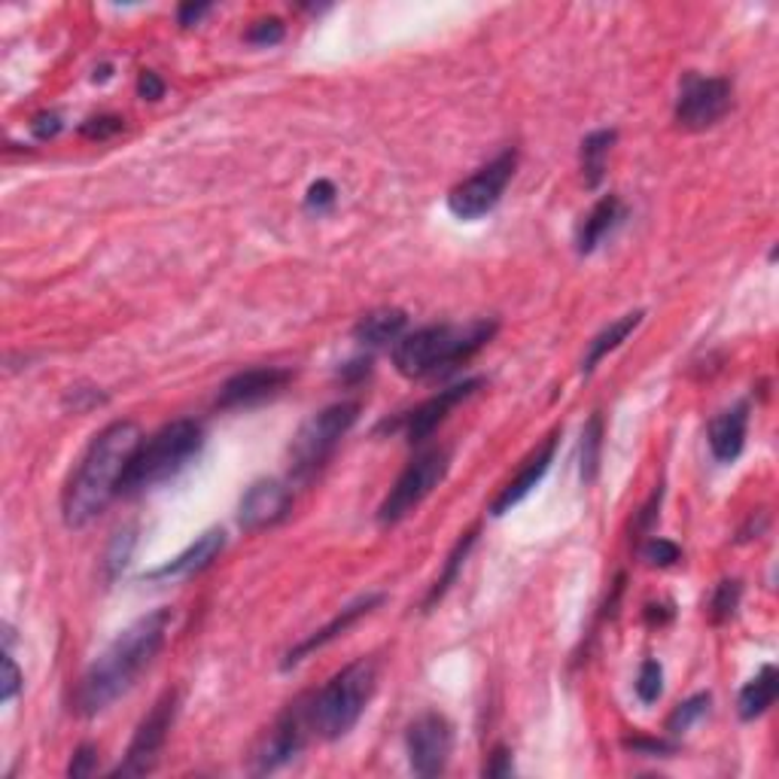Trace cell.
Masks as SVG:
<instances>
[{"mask_svg":"<svg viewBox=\"0 0 779 779\" xmlns=\"http://www.w3.org/2000/svg\"><path fill=\"white\" fill-rule=\"evenodd\" d=\"M171 621V609H156L135 624H128L82 673L80 686L73 691V710L80 712L82 719H92L107 707H114L126 691H131L140 673L161 652Z\"/></svg>","mask_w":779,"mask_h":779,"instance_id":"cell-1","label":"cell"},{"mask_svg":"<svg viewBox=\"0 0 779 779\" xmlns=\"http://www.w3.org/2000/svg\"><path fill=\"white\" fill-rule=\"evenodd\" d=\"M140 442L144 436L135 421H114L89 442L77 470L70 472L65 496H61V515L68 527L80 530L92 524L95 517L114 503Z\"/></svg>","mask_w":779,"mask_h":779,"instance_id":"cell-2","label":"cell"},{"mask_svg":"<svg viewBox=\"0 0 779 779\" xmlns=\"http://www.w3.org/2000/svg\"><path fill=\"white\" fill-rule=\"evenodd\" d=\"M496 335V321L436 323L402 335L393 344V363L405 378H430L447 368H457L482 351Z\"/></svg>","mask_w":779,"mask_h":779,"instance_id":"cell-3","label":"cell"},{"mask_svg":"<svg viewBox=\"0 0 779 779\" xmlns=\"http://www.w3.org/2000/svg\"><path fill=\"white\" fill-rule=\"evenodd\" d=\"M378 686V664L372 658H356L342 667L326 686L308 700L310 731L323 740H342L354 731L359 716Z\"/></svg>","mask_w":779,"mask_h":779,"instance_id":"cell-4","label":"cell"},{"mask_svg":"<svg viewBox=\"0 0 779 779\" xmlns=\"http://www.w3.org/2000/svg\"><path fill=\"white\" fill-rule=\"evenodd\" d=\"M205 447V426L198 421H174V424L161 426L156 436H149L147 442H140L135 451V457L128 463L126 479L119 487V496H135L144 493L156 484L168 482L177 472H184L198 451Z\"/></svg>","mask_w":779,"mask_h":779,"instance_id":"cell-5","label":"cell"},{"mask_svg":"<svg viewBox=\"0 0 779 779\" xmlns=\"http://www.w3.org/2000/svg\"><path fill=\"white\" fill-rule=\"evenodd\" d=\"M356 417H359V402H335L302 424L289 445V470L296 482H308L310 475L323 470V463L333 457L335 447L351 433Z\"/></svg>","mask_w":779,"mask_h":779,"instance_id":"cell-6","label":"cell"},{"mask_svg":"<svg viewBox=\"0 0 779 779\" xmlns=\"http://www.w3.org/2000/svg\"><path fill=\"white\" fill-rule=\"evenodd\" d=\"M447 466H451V457H447L445 447H433V451L417 454L384 496V503L378 509L381 527H393V524H400L402 517L412 515L414 509L445 482Z\"/></svg>","mask_w":779,"mask_h":779,"instance_id":"cell-7","label":"cell"},{"mask_svg":"<svg viewBox=\"0 0 779 779\" xmlns=\"http://www.w3.org/2000/svg\"><path fill=\"white\" fill-rule=\"evenodd\" d=\"M517 168V152L505 149L496 159L487 161L484 168L472 174L470 180H463L451 189L447 195V210L457 219H482L491 214L493 207L500 205L505 186L512 184Z\"/></svg>","mask_w":779,"mask_h":779,"instance_id":"cell-8","label":"cell"},{"mask_svg":"<svg viewBox=\"0 0 779 779\" xmlns=\"http://www.w3.org/2000/svg\"><path fill=\"white\" fill-rule=\"evenodd\" d=\"M733 89L724 77L686 73L677 98V122L688 131H707L731 110Z\"/></svg>","mask_w":779,"mask_h":779,"instance_id":"cell-9","label":"cell"},{"mask_svg":"<svg viewBox=\"0 0 779 779\" xmlns=\"http://www.w3.org/2000/svg\"><path fill=\"white\" fill-rule=\"evenodd\" d=\"M174 716H177V691H168L165 698L149 710V716L138 724V731L131 737L126 758L110 770V777H144L159 765V752L168 743Z\"/></svg>","mask_w":779,"mask_h":779,"instance_id":"cell-10","label":"cell"},{"mask_svg":"<svg viewBox=\"0 0 779 779\" xmlns=\"http://www.w3.org/2000/svg\"><path fill=\"white\" fill-rule=\"evenodd\" d=\"M405 749L417 777H438L447 768V758L454 749V728L442 712H424L408 724Z\"/></svg>","mask_w":779,"mask_h":779,"instance_id":"cell-11","label":"cell"},{"mask_svg":"<svg viewBox=\"0 0 779 779\" xmlns=\"http://www.w3.org/2000/svg\"><path fill=\"white\" fill-rule=\"evenodd\" d=\"M308 731V700H296V703L277 719L275 728L265 733V740L259 743V749H256V756H253V770H256V773H272V770L289 765V761L302 752L305 733Z\"/></svg>","mask_w":779,"mask_h":779,"instance_id":"cell-12","label":"cell"},{"mask_svg":"<svg viewBox=\"0 0 779 779\" xmlns=\"http://www.w3.org/2000/svg\"><path fill=\"white\" fill-rule=\"evenodd\" d=\"M293 512V491L284 482L263 479L247 487L238 503V524L247 533H259L280 524Z\"/></svg>","mask_w":779,"mask_h":779,"instance_id":"cell-13","label":"cell"},{"mask_svg":"<svg viewBox=\"0 0 779 779\" xmlns=\"http://www.w3.org/2000/svg\"><path fill=\"white\" fill-rule=\"evenodd\" d=\"M293 381V372L280 366H259L247 368L231 375L217 393L219 408H247V405H259V402L272 400L275 393L287 387Z\"/></svg>","mask_w":779,"mask_h":779,"instance_id":"cell-14","label":"cell"},{"mask_svg":"<svg viewBox=\"0 0 779 779\" xmlns=\"http://www.w3.org/2000/svg\"><path fill=\"white\" fill-rule=\"evenodd\" d=\"M482 384H484L482 378H472V381H463V384H457V387L438 389L436 396H430L424 405H417L414 412L405 414V421H402L405 438H408L412 445H417V442H424V438L433 436V433H436V426L445 421L447 414L454 412L460 402L470 400L472 393L482 387Z\"/></svg>","mask_w":779,"mask_h":779,"instance_id":"cell-15","label":"cell"},{"mask_svg":"<svg viewBox=\"0 0 779 779\" xmlns=\"http://www.w3.org/2000/svg\"><path fill=\"white\" fill-rule=\"evenodd\" d=\"M554 447H558V433H551V436L545 438V442H542V445H539L527 460H524V463H521V470H517L515 479L505 484L503 491H500V496L491 503L493 517H503L505 512H512L517 503H524V500H527L530 493H533V487L545 479L551 460H554Z\"/></svg>","mask_w":779,"mask_h":779,"instance_id":"cell-16","label":"cell"},{"mask_svg":"<svg viewBox=\"0 0 779 779\" xmlns=\"http://www.w3.org/2000/svg\"><path fill=\"white\" fill-rule=\"evenodd\" d=\"M381 600H384V594H366V596H359L356 603H351V607H344L342 612L329 621V624H323L321 631H314L310 637H305V640L298 642V645H293L280 667H284V670H293V667L302 664L310 652H317V649H323V645H329L333 640L344 637V631H351L363 615H368L372 609L381 607Z\"/></svg>","mask_w":779,"mask_h":779,"instance_id":"cell-17","label":"cell"},{"mask_svg":"<svg viewBox=\"0 0 779 779\" xmlns=\"http://www.w3.org/2000/svg\"><path fill=\"white\" fill-rule=\"evenodd\" d=\"M226 549V533L219 527L207 530L201 536L195 539L193 545L186 551H180L174 561L161 563L156 570H149L147 579L152 582H168V579H193V575L205 573L210 563L217 561L219 551Z\"/></svg>","mask_w":779,"mask_h":779,"instance_id":"cell-18","label":"cell"},{"mask_svg":"<svg viewBox=\"0 0 779 779\" xmlns=\"http://www.w3.org/2000/svg\"><path fill=\"white\" fill-rule=\"evenodd\" d=\"M746 430H749V405L740 402L719 417H712L710 424V451L719 463H733L743 454Z\"/></svg>","mask_w":779,"mask_h":779,"instance_id":"cell-19","label":"cell"},{"mask_svg":"<svg viewBox=\"0 0 779 779\" xmlns=\"http://www.w3.org/2000/svg\"><path fill=\"white\" fill-rule=\"evenodd\" d=\"M621 217H624V207H621L619 195H603V198H600V201L591 207V214L584 217L582 226H579L575 250L582 253V256L594 253L596 247H600V241L607 238L609 231L619 226Z\"/></svg>","mask_w":779,"mask_h":779,"instance_id":"cell-20","label":"cell"},{"mask_svg":"<svg viewBox=\"0 0 779 779\" xmlns=\"http://www.w3.org/2000/svg\"><path fill=\"white\" fill-rule=\"evenodd\" d=\"M408 329V314L400 308H381L366 314L363 321L354 326V338L366 347H384V344H396Z\"/></svg>","mask_w":779,"mask_h":779,"instance_id":"cell-21","label":"cell"},{"mask_svg":"<svg viewBox=\"0 0 779 779\" xmlns=\"http://www.w3.org/2000/svg\"><path fill=\"white\" fill-rule=\"evenodd\" d=\"M777 694H779L777 667L765 664L761 670H758L756 679H749V682H746L743 691H740V698H737V712H740V719H743V722H756L758 716H765V712L773 707Z\"/></svg>","mask_w":779,"mask_h":779,"instance_id":"cell-22","label":"cell"},{"mask_svg":"<svg viewBox=\"0 0 779 779\" xmlns=\"http://www.w3.org/2000/svg\"><path fill=\"white\" fill-rule=\"evenodd\" d=\"M642 317H645L642 310H633V314H624V317H619L615 323H609L607 329L596 335L594 342L588 344V354H584L582 359V375H591V372H594V368L600 366L609 354H612V351H619L621 344L628 342V335L640 326Z\"/></svg>","mask_w":779,"mask_h":779,"instance_id":"cell-23","label":"cell"},{"mask_svg":"<svg viewBox=\"0 0 779 779\" xmlns=\"http://www.w3.org/2000/svg\"><path fill=\"white\" fill-rule=\"evenodd\" d=\"M615 140H619V135L615 131H609V128H603V131H591L588 138L582 140V174H584V186L588 189H596L600 186V180H603V174H607V159L609 152H612V147H615Z\"/></svg>","mask_w":779,"mask_h":779,"instance_id":"cell-24","label":"cell"},{"mask_svg":"<svg viewBox=\"0 0 779 779\" xmlns=\"http://www.w3.org/2000/svg\"><path fill=\"white\" fill-rule=\"evenodd\" d=\"M475 539H479V527H472L470 533H463V539H460L457 545H454V551L447 554L445 561V570H442V575L436 579V584L430 588V594H426L424 600V612H430V609L436 607L438 600L451 591V584L457 582L460 570H463V563H466V558H470L472 545H475Z\"/></svg>","mask_w":779,"mask_h":779,"instance_id":"cell-25","label":"cell"},{"mask_svg":"<svg viewBox=\"0 0 779 779\" xmlns=\"http://www.w3.org/2000/svg\"><path fill=\"white\" fill-rule=\"evenodd\" d=\"M135 545H138V530L135 527H122L110 539L107 554H103V575H107V582H114V579L126 573V566L131 563V554H135Z\"/></svg>","mask_w":779,"mask_h":779,"instance_id":"cell-26","label":"cell"},{"mask_svg":"<svg viewBox=\"0 0 779 779\" xmlns=\"http://www.w3.org/2000/svg\"><path fill=\"white\" fill-rule=\"evenodd\" d=\"M600 451H603V414L594 412L584 424L582 433V482L591 484L600 470Z\"/></svg>","mask_w":779,"mask_h":779,"instance_id":"cell-27","label":"cell"},{"mask_svg":"<svg viewBox=\"0 0 779 779\" xmlns=\"http://www.w3.org/2000/svg\"><path fill=\"white\" fill-rule=\"evenodd\" d=\"M740 596H743V584L737 579H724V582L716 584V591L710 596V615L716 624H722L737 612L740 607Z\"/></svg>","mask_w":779,"mask_h":779,"instance_id":"cell-28","label":"cell"},{"mask_svg":"<svg viewBox=\"0 0 779 779\" xmlns=\"http://www.w3.org/2000/svg\"><path fill=\"white\" fill-rule=\"evenodd\" d=\"M710 703H712L710 694H694V698H688L686 703H679L677 710L670 712V719H667V731L686 733L691 724H698L700 719L710 712Z\"/></svg>","mask_w":779,"mask_h":779,"instance_id":"cell-29","label":"cell"},{"mask_svg":"<svg viewBox=\"0 0 779 779\" xmlns=\"http://www.w3.org/2000/svg\"><path fill=\"white\" fill-rule=\"evenodd\" d=\"M633 688H637V698H640L642 703H654V700L664 694V667L658 664V661H652V658L642 661L640 677H637Z\"/></svg>","mask_w":779,"mask_h":779,"instance_id":"cell-30","label":"cell"},{"mask_svg":"<svg viewBox=\"0 0 779 779\" xmlns=\"http://www.w3.org/2000/svg\"><path fill=\"white\" fill-rule=\"evenodd\" d=\"M679 558H682V551L670 539L652 536L642 545V561H649L652 566H673V563H679Z\"/></svg>","mask_w":779,"mask_h":779,"instance_id":"cell-31","label":"cell"},{"mask_svg":"<svg viewBox=\"0 0 779 779\" xmlns=\"http://www.w3.org/2000/svg\"><path fill=\"white\" fill-rule=\"evenodd\" d=\"M284 34H287V28H284V22L280 19H259L256 24H250V31H247V43H253V47H275V43H280L284 40Z\"/></svg>","mask_w":779,"mask_h":779,"instance_id":"cell-32","label":"cell"},{"mask_svg":"<svg viewBox=\"0 0 779 779\" xmlns=\"http://www.w3.org/2000/svg\"><path fill=\"white\" fill-rule=\"evenodd\" d=\"M335 201H338V189H335L333 180L310 184L308 195H305V207H308L310 214H326V210H333Z\"/></svg>","mask_w":779,"mask_h":779,"instance_id":"cell-33","label":"cell"},{"mask_svg":"<svg viewBox=\"0 0 779 779\" xmlns=\"http://www.w3.org/2000/svg\"><path fill=\"white\" fill-rule=\"evenodd\" d=\"M122 128H126V119H119V116H95L89 122H82L80 135L89 140H110L116 138Z\"/></svg>","mask_w":779,"mask_h":779,"instance_id":"cell-34","label":"cell"},{"mask_svg":"<svg viewBox=\"0 0 779 779\" xmlns=\"http://www.w3.org/2000/svg\"><path fill=\"white\" fill-rule=\"evenodd\" d=\"M95 770H98V749H95L92 743L77 746V752H73V758H70V765H68V777L73 779L92 777Z\"/></svg>","mask_w":779,"mask_h":779,"instance_id":"cell-35","label":"cell"},{"mask_svg":"<svg viewBox=\"0 0 779 779\" xmlns=\"http://www.w3.org/2000/svg\"><path fill=\"white\" fill-rule=\"evenodd\" d=\"M3 679H0V700L3 703H10L16 694H19V688H22V670L16 667V661L10 658V652H3Z\"/></svg>","mask_w":779,"mask_h":779,"instance_id":"cell-36","label":"cell"},{"mask_svg":"<svg viewBox=\"0 0 779 779\" xmlns=\"http://www.w3.org/2000/svg\"><path fill=\"white\" fill-rule=\"evenodd\" d=\"M624 746L631 749V752H637V756H673L677 752V746L667 743V740H658V737H631V740H624Z\"/></svg>","mask_w":779,"mask_h":779,"instance_id":"cell-37","label":"cell"},{"mask_svg":"<svg viewBox=\"0 0 779 779\" xmlns=\"http://www.w3.org/2000/svg\"><path fill=\"white\" fill-rule=\"evenodd\" d=\"M512 752L505 746H496L493 749L491 761L484 765V777H512Z\"/></svg>","mask_w":779,"mask_h":779,"instance_id":"cell-38","label":"cell"},{"mask_svg":"<svg viewBox=\"0 0 779 779\" xmlns=\"http://www.w3.org/2000/svg\"><path fill=\"white\" fill-rule=\"evenodd\" d=\"M138 95L144 98V101H159L161 95H165V82H161L159 73L144 70V73L138 77Z\"/></svg>","mask_w":779,"mask_h":779,"instance_id":"cell-39","label":"cell"},{"mask_svg":"<svg viewBox=\"0 0 779 779\" xmlns=\"http://www.w3.org/2000/svg\"><path fill=\"white\" fill-rule=\"evenodd\" d=\"M31 131H34V138H40V140H49V138H56L58 131H61V116L58 114H40L31 122Z\"/></svg>","mask_w":779,"mask_h":779,"instance_id":"cell-40","label":"cell"},{"mask_svg":"<svg viewBox=\"0 0 779 779\" xmlns=\"http://www.w3.org/2000/svg\"><path fill=\"white\" fill-rule=\"evenodd\" d=\"M658 509H661V491H654L652 500L640 509V515H637V533H649V530H652V524L658 521Z\"/></svg>","mask_w":779,"mask_h":779,"instance_id":"cell-41","label":"cell"},{"mask_svg":"<svg viewBox=\"0 0 779 779\" xmlns=\"http://www.w3.org/2000/svg\"><path fill=\"white\" fill-rule=\"evenodd\" d=\"M210 10H214L210 3H184V7L177 10V22L184 24V28H193V24L201 22Z\"/></svg>","mask_w":779,"mask_h":779,"instance_id":"cell-42","label":"cell"},{"mask_svg":"<svg viewBox=\"0 0 779 779\" xmlns=\"http://www.w3.org/2000/svg\"><path fill=\"white\" fill-rule=\"evenodd\" d=\"M372 372V359H354V363H347V366H342V381H347V384H356V381H363Z\"/></svg>","mask_w":779,"mask_h":779,"instance_id":"cell-43","label":"cell"},{"mask_svg":"<svg viewBox=\"0 0 779 779\" xmlns=\"http://www.w3.org/2000/svg\"><path fill=\"white\" fill-rule=\"evenodd\" d=\"M645 619L652 621V624H664V621L673 619V607H649V612H645Z\"/></svg>","mask_w":779,"mask_h":779,"instance_id":"cell-44","label":"cell"},{"mask_svg":"<svg viewBox=\"0 0 779 779\" xmlns=\"http://www.w3.org/2000/svg\"><path fill=\"white\" fill-rule=\"evenodd\" d=\"M107 77H110V68H107V65H103L101 70H95V82H98V80H107Z\"/></svg>","mask_w":779,"mask_h":779,"instance_id":"cell-45","label":"cell"}]
</instances>
